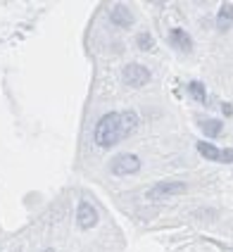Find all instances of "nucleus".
Wrapping results in <instances>:
<instances>
[{"label": "nucleus", "instance_id": "obj_1", "mask_svg": "<svg viewBox=\"0 0 233 252\" xmlns=\"http://www.w3.org/2000/svg\"><path fill=\"white\" fill-rule=\"evenodd\" d=\"M93 138H95V145L107 150V147H114L124 138V131H122V112H107L105 117H100V122L95 124V131H93Z\"/></svg>", "mask_w": 233, "mask_h": 252}, {"label": "nucleus", "instance_id": "obj_2", "mask_svg": "<svg viewBox=\"0 0 233 252\" xmlns=\"http://www.w3.org/2000/svg\"><path fill=\"white\" fill-rule=\"evenodd\" d=\"M122 79H124V84L128 88H143L150 84V79H152V74L148 67L143 64H138V62H131V64H126L124 72H122Z\"/></svg>", "mask_w": 233, "mask_h": 252}, {"label": "nucleus", "instance_id": "obj_3", "mask_svg": "<svg viewBox=\"0 0 233 252\" xmlns=\"http://www.w3.org/2000/svg\"><path fill=\"white\" fill-rule=\"evenodd\" d=\"M188 190V183L186 181H160L155 183L145 195L150 200H162V198H171V195H183Z\"/></svg>", "mask_w": 233, "mask_h": 252}, {"label": "nucleus", "instance_id": "obj_4", "mask_svg": "<svg viewBox=\"0 0 233 252\" xmlns=\"http://www.w3.org/2000/svg\"><path fill=\"white\" fill-rule=\"evenodd\" d=\"M109 169H112V174L114 176H128V174H136L138 169H141V160L136 157V155H117L112 162H109Z\"/></svg>", "mask_w": 233, "mask_h": 252}, {"label": "nucleus", "instance_id": "obj_5", "mask_svg": "<svg viewBox=\"0 0 233 252\" xmlns=\"http://www.w3.org/2000/svg\"><path fill=\"white\" fill-rule=\"evenodd\" d=\"M76 224L81 226V229H93L95 224H98V212H95V207L90 205V202H79V207H76Z\"/></svg>", "mask_w": 233, "mask_h": 252}, {"label": "nucleus", "instance_id": "obj_6", "mask_svg": "<svg viewBox=\"0 0 233 252\" xmlns=\"http://www.w3.org/2000/svg\"><path fill=\"white\" fill-rule=\"evenodd\" d=\"M109 19H112V24H117V26H122V29H128L131 24H133V12L122 5V2H117V5H112V10H109Z\"/></svg>", "mask_w": 233, "mask_h": 252}, {"label": "nucleus", "instance_id": "obj_7", "mask_svg": "<svg viewBox=\"0 0 233 252\" xmlns=\"http://www.w3.org/2000/svg\"><path fill=\"white\" fill-rule=\"evenodd\" d=\"M169 45L176 48L179 53H191L193 50V41L183 29H171L169 31Z\"/></svg>", "mask_w": 233, "mask_h": 252}, {"label": "nucleus", "instance_id": "obj_8", "mask_svg": "<svg viewBox=\"0 0 233 252\" xmlns=\"http://www.w3.org/2000/svg\"><path fill=\"white\" fill-rule=\"evenodd\" d=\"M231 26H233V2H224L221 10H219V15H216V29L224 34Z\"/></svg>", "mask_w": 233, "mask_h": 252}, {"label": "nucleus", "instance_id": "obj_9", "mask_svg": "<svg viewBox=\"0 0 233 252\" xmlns=\"http://www.w3.org/2000/svg\"><path fill=\"white\" fill-rule=\"evenodd\" d=\"M197 126H200V131H202L205 136H210V138H216V136L224 131V124H221L219 119H212V117H210V119H200Z\"/></svg>", "mask_w": 233, "mask_h": 252}, {"label": "nucleus", "instance_id": "obj_10", "mask_svg": "<svg viewBox=\"0 0 233 252\" xmlns=\"http://www.w3.org/2000/svg\"><path fill=\"white\" fill-rule=\"evenodd\" d=\"M138 124H141V119H138L136 112H131V109L122 112V131H124V138L126 136H131V133L138 128Z\"/></svg>", "mask_w": 233, "mask_h": 252}, {"label": "nucleus", "instance_id": "obj_11", "mask_svg": "<svg viewBox=\"0 0 233 252\" xmlns=\"http://www.w3.org/2000/svg\"><path fill=\"white\" fill-rule=\"evenodd\" d=\"M197 150H200V155L205 157V160H210V162H221V150L212 145L210 141H200L197 143Z\"/></svg>", "mask_w": 233, "mask_h": 252}, {"label": "nucleus", "instance_id": "obj_12", "mask_svg": "<svg viewBox=\"0 0 233 252\" xmlns=\"http://www.w3.org/2000/svg\"><path fill=\"white\" fill-rule=\"evenodd\" d=\"M188 95L193 100H197V103H207V90H205V86L200 81H191L188 84Z\"/></svg>", "mask_w": 233, "mask_h": 252}, {"label": "nucleus", "instance_id": "obj_13", "mask_svg": "<svg viewBox=\"0 0 233 252\" xmlns=\"http://www.w3.org/2000/svg\"><path fill=\"white\" fill-rule=\"evenodd\" d=\"M138 45H141V50H152L155 41H152L150 34H141V36H138Z\"/></svg>", "mask_w": 233, "mask_h": 252}, {"label": "nucleus", "instance_id": "obj_14", "mask_svg": "<svg viewBox=\"0 0 233 252\" xmlns=\"http://www.w3.org/2000/svg\"><path fill=\"white\" fill-rule=\"evenodd\" d=\"M221 162L233 164V150H221Z\"/></svg>", "mask_w": 233, "mask_h": 252}, {"label": "nucleus", "instance_id": "obj_15", "mask_svg": "<svg viewBox=\"0 0 233 252\" xmlns=\"http://www.w3.org/2000/svg\"><path fill=\"white\" fill-rule=\"evenodd\" d=\"M41 252H55V250L53 248H45V250H41Z\"/></svg>", "mask_w": 233, "mask_h": 252}]
</instances>
